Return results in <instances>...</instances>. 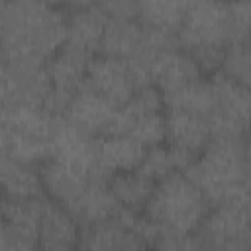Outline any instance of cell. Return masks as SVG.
I'll return each instance as SVG.
<instances>
[{
  "label": "cell",
  "mask_w": 251,
  "mask_h": 251,
  "mask_svg": "<svg viewBox=\"0 0 251 251\" xmlns=\"http://www.w3.org/2000/svg\"><path fill=\"white\" fill-rule=\"evenodd\" d=\"M149 76H151V84H155L161 92H169L196 78H202L204 75L196 65V61L180 45H173L161 49L153 57Z\"/></svg>",
  "instance_id": "9a60e30c"
},
{
  "label": "cell",
  "mask_w": 251,
  "mask_h": 251,
  "mask_svg": "<svg viewBox=\"0 0 251 251\" xmlns=\"http://www.w3.org/2000/svg\"><path fill=\"white\" fill-rule=\"evenodd\" d=\"M80 249H139L143 247L137 233L118 216L82 226Z\"/></svg>",
  "instance_id": "44dd1931"
},
{
  "label": "cell",
  "mask_w": 251,
  "mask_h": 251,
  "mask_svg": "<svg viewBox=\"0 0 251 251\" xmlns=\"http://www.w3.org/2000/svg\"><path fill=\"white\" fill-rule=\"evenodd\" d=\"M0 147H2V155H8L24 163H31V165H41L51 157V139L29 135V133L8 129V127H2Z\"/></svg>",
  "instance_id": "4316f807"
},
{
  "label": "cell",
  "mask_w": 251,
  "mask_h": 251,
  "mask_svg": "<svg viewBox=\"0 0 251 251\" xmlns=\"http://www.w3.org/2000/svg\"><path fill=\"white\" fill-rule=\"evenodd\" d=\"M120 202L108 186V180H90L78 200L69 208V212L80 222V226L96 224L108 218H114L120 210Z\"/></svg>",
  "instance_id": "603a6c76"
},
{
  "label": "cell",
  "mask_w": 251,
  "mask_h": 251,
  "mask_svg": "<svg viewBox=\"0 0 251 251\" xmlns=\"http://www.w3.org/2000/svg\"><path fill=\"white\" fill-rule=\"evenodd\" d=\"M43 198H2L0 251L39 249V222Z\"/></svg>",
  "instance_id": "ba28073f"
},
{
  "label": "cell",
  "mask_w": 251,
  "mask_h": 251,
  "mask_svg": "<svg viewBox=\"0 0 251 251\" xmlns=\"http://www.w3.org/2000/svg\"><path fill=\"white\" fill-rule=\"evenodd\" d=\"M51 159H57L92 178L108 180V173L98 163L96 137L69 122L65 116L59 118L51 137Z\"/></svg>",
  "instance_id": "9c48e42d"
},
{
  "label": "cell",
  "mask_w": 251,
  "mask_h": 251,
  "mask_svg": "<svg viewBox=\"0 0 251 251\" xmlns=\"http://www.w3.org/2000/svg\"><path fill=\"white\" fill-rule=\"evenodd\" d=\"M102 12L108 20H139V0H102Z\"/></svg>",
  "instance_id": "f546056e"
},
{
  "label": "cell",
  "mask_w": 251,
  "mask_h": 251,
  "mask_svg": "<svg viewBox=\"0 0 251 251\" xmlns=\"http://www.w3.org/2000/svg\"><path fill=\"white\" fill-rule=\"evenodd\" d=\"M220 73L251 90V39L231 43L226 47Z\"/></svg>",
  "instance_id": "f1b7e54d"
},
{
  "label": "cell",
  "mask_w": 251,
  "mask_h": 251,
  "mask_svg": "<svg viewBox=\"0 0 251 251\" xmlns=\"http://www.w3.org/2000/svg\"><path fill=\"white\" fill-rule=\"evenodd\" d=\"M155 184L157 182L153 178H149L145 173H141L139 169L112 173L108 176V186L114 192L120 206L135 210V212L145 210V206L155 190Z\"/></svg>",
  "instance_id": "cb8c5ba5"
},
{
  "label": "cell",
  "mask_w": 251,
  "mask_h": 251,
  "mask_svg": "<svg viewBox=\"0 0 251 251\" xmlns=\"http://www.w3.org/2000/svg\"><path fill=\"white\" fill-rule=\"evenodd\" d=\"M98 163L108 173H124L139 169L147 147L127 133H108L96 137Z\"/></svg>",
  "instance_id": "ac0fdd59"
},
{
  "label": "cell",
  "mask_w": 251,
  "mask_h": 251,
  "mask_svg": "<svg viewBox=\"0 0 251 251\" xmlns=\"http://www.w3.org/2000/svg\"><path fill=\"white\" fill-rule=\"evenodd\" d=\"M184 173L202 188L212 206L239 200L247 176L245 139L214 135Z\"/></svg>",
  "instance_id": "7a4b0ae2"
},
{
  "label": "cell",
  "mask_w": 251,
  "mask_h": 251,
  "mask_svg": "<svg viewBox=\"0 0 251 251\" xmlns=\"http://www.w3.org/2000/svg\"><path fill=\"white\" fill-rule=\"evenodd\" d=\"M214 137L210 120L202 114L167 108V143L194 161Z\"/></svg>",
  "instance_id": "5bb4252c"
},
{
  "label": "cell",
  "mask_w": 251,
  "mask_h": 251,
  "mask_svg": "<svg viewBox=\"0 0 251 251\" xmlns=\"http://www.w3.org/2000/svg\"><path fill=\"white\" fill-rule=\"evenodd\" d=\"M180 47L212 43L227 47L226 0H190L182 27L176 33Z\"/></svg>",
  "instance_id": "30bf717a"
},
{
  "label": "cell",
  "mask_w": 251,
  "mask_h": 251,
  "mask_svg": "<svg viewBox=\"0 0 251 251\" xmlns=\"http://www.w3.org/2000/svg\"><path fill=\"white\" fill-rule=\"evenodd\" d=\"M80 222L59 202L47 194L41 204L39 222V249L45 251H69L80 245Z\"/></svg>",
  "instance_id": "4fadbf2b"
},
{
  "label": "cell",
  "mask_w": 251,
  "mask_h": 251,
  "mask_svg": "<svg viewBox=\"0 0 251 251\" xmlns=\"http://www.w3.org/2000/svg\"><path fill=\"white\" fill-rule=\"evenodd\" d=\"M86 86L106 96L114 104L124 106L141 84L127 61L98 53L90 63Z\"/></svg>",
  "instance_id": "7c38bea8"
},
{
  "label": "cell",
  "mask_w": 251,
  "mask_h": 251,
  "mask_svg": "<svg viewBox=\"0 0 251 251\" xmlns=\"http://www.w3.org/2000/svg\"><path fill=\"white\" fill-rule=\"evenodd\" d=\"M210 208L212 204L202 188L184 171H175L155 184L143 214L161 231L192 235Z\"/></svg>",
  "instance_id": "3957f363"
},
{
  "label": "cell",
  "mask_w": 251,
  "mask_h": 251,
  "mask_svg": "<svg viewBox=\"0 0 251 251\" xmlns=\"http://www.w3.org/2000/svg\"><path fill=\"white\" fill-rule=\"evenodd\" d=\"M108 16L100 6L84 10H67V43L76 45L92 55L100 53Z\"/></svg>",
  "instance_id": "ffe728a7"
},
{
  "label": "cell",
  "mask_w": 251,
  "mask_h": 251,
  "mask_svg": "<svg viewBox=\"0 0 251 251\" xmlns=\"http://www.w3.org/2000/svg\"><path fill=\"white\" fill-rule=\"evenodd\" d=\"M33 2H43V4H51V6H61L63 0H33Z\"/></svg>",
  "instance_id": "1f68e13d"
},
{
  "label": "cell",
  "mask_w": 251,
  "mask_h": 251,
  "mask_svg": "<svg viewBox=\"0 0 251 251\" xmlns=\"http://www.w3.org/2000/svg\"><path fill=\"white\" fill-rule=\"evenodd\" d=\"M200 247L251 249V212L239 200L214 204L196 231Z\"/></svg>",
  "instance_id": "8992f818"
},
{
  "label": "cell",
  "mask_w": 251,
  "mask_h": 251,
  "mask_svg": "<svg viewBox=\"0 0 251 251\" xmlns=\"http://www.w3.org/2000/svg\"><path fill=\"white\" fill-rule=\"evenodd\" d=\"M102 0H63V6L67 10H84V8H94L100 6Z\"/></svg>",
  "instance_id": "4dcf8cb0"
},
{
  "label": "cell",
  "mask_w": 251,
  "mask_h": 251,
  "mask_svg": "<svg viewBox=\"0 0 251 251\" xmlns=\"http://www.w3.org/2000/svg\"><path fill=\"white\" fill-rule=\"evenodd\" d=\"M190 0H139V20L155 29L176 35L184 24Z\"/></svg>",
  "instance_id": "484cf974"
},
{
  "label": "cell",
  "mask_w": 251,
  "mask_h": 251,
  "mask_svg": "<svg viewBox=\"0 0 251 251\" xmlns=\"http://www.w3.org/2000/svg\"><path fill=\"white\" fill-rule=\"evenodd\" d=\"M39 173L43 178L45 194L51 200L63 204L67 210L78 200V196L84 192V188L90 184V180H94L92 176L57 161V159H51V157L39 165Z\"/></svg>",
  "instance_id": "e0dca14e"
},
{
  "label": "cell",
  "mask_w": 251,
  "mask_h": 251,
  "mask_svg": "<svg viewBox=\"0 0 251 251\" xmlns=\"http://www.w3.org/2000/svg\"><path fill=\"white\" fill-rule=\"evenodd\" d=\"M118 133H127L145 147L167 141V106L155 84L139 86L122 106Z\"/></svg>",
  "instance_id": "277c9868"
},
{
  "label": "cell",
  "mask_w": 251,
  "mask_h": 251,
  "mask_svg": "<svg viewBox=\"0 0 251 251\" xmlns=\"http://www.w3.org/2000/svg\"><path fill=\"white\" fill-rule=\"evenodd\" d=\"M145 24L141 20H108L100 53L129 61L145 45Z\"/></svg>",
  "instance_id": "7402d4cb"
},
{
  "label": "cell",
  "mask_w": 251,
  "mask_h": 251,
  "mask_svg": "<svg viewBox=\"0 0 251 251\" xmlns=\"http://www.w3.org/2000/svg\"><path fill=\"white\" fill-rule=\"evenodd\" d=\"M92 59H94L92 53L65 41V45L45 63L47 73L51 76V84L67 92L80 90L86 84Z\"/></svg>",
  "instance_id": "2e32d148"
},
{
  "label": "cell",
  "mask_w": 251,
  "mask_h": 251,
  "mask_svg": "<svg viewBox=\"0 0 251 251\" xmlns=\"http://www.w3.org/2000/svg\"><path fill=\"white\" fill-rule=\"evenodd\" d=\"M210 78L214 84V108L208 120L214 135L245 139L251 133V90L224 73H216Z\"/></svg>",
  "instance_id": "5b68a950"
},
{
  "label": "cell",
  "mask_w": 251,
  "mask_h": 251,
  "mask_svg": "<svg viewBox=\"0 0 251 251\" xmlns=\"http://www.w3.org/2000/svg\"><path fill=\"white\" fill-rule=\"evenodd\" d=\"M0 178H2V192L6 198H41L45 196L43 178L39 173V165L24 163L2 155L0 159Z\"/></svg>",
  "instance_id": "d6986e66"
},
{
  "label": "cell",
  "mask_w": 251,
  "mask_h": 251,
  "mask_svg": "<svg viewBox=\"0 0 251 251\" xmlns=\"http://www.w3.org/2000/svg\"><path fill=\"white\" fill-rule=\"evenodd\" d=\"M163 100L167 108L173 110H184L194 112L202 116H210L214 108V84L210 76L196 78L184 86H178L175 90L163 92Z\"/></svg>",
  "instance_id": "d4e9b609"
},
{
  "label": "cell",
  "mask_w": 251,
  "mask_h": 251,
  "mask_svg": "<svg viewBox=\"0 0 251 251\" xmlns=\"http://www.w3.org/2000/svg\"><path fill=\"white\" fill-rule=\"evenodd\" d=\"M51 76L45 63L2 61L0 88L2 106H41L51 90Z\"/></svg>",
  "instance_id": "52a82bcc"
},
{
  "label": "cell",
  "mask_w": 251,
  "mask_h": 251,
  "mask_svg": "<svg viewBox=\"0 0 251 251\" xmlns=\"http://www.w3.org/2000/svg\"><path fill=\"white\" fill-rule=\"evenodd\" d=\"M192 161L188 157H184L182 153H178L176 149H173L167 141L147 147L145 157L139 165V171L145 173L149 178H153L155 182H159L161 178L169 176L175 171H184Z\"/></svg>",
  "instance_id": "83f0119b"
},
{
  "label": "cell",
  "mask_w": 251,
  "mask_h": 251,
  "mask_svg": "<svg viewBox=\"0 0 251 251\" xmlns=\"http://www.w3.org/2000/svg\"><path fill=\"white\" fill-rule=\"evenodd\" d=\"M2 61L47 63L67 41V12L33 0H2Z\"/></svg>",
  "instance_id": "6da1fadb"
},
{
  "label": "cell",
  "mask_w": 251,
  "mask_h": 251,
  "mask_svg": "<svg viewBox=\"0 0 251 251\" xmlns=\"http://www.w3.org/2000/svg\"><path fill=\"white\" fill-rule=\"evenodd\" d=\"M120 110L122 106L114 104L106 96L98 94L90 86H82L76 90L73 96L65 118L78 126L80 129L88 131L94 137L108 135V133H118L120 126Z\"/></svg>",
  "instance_id": "8fae6325"
}]
</instances>
